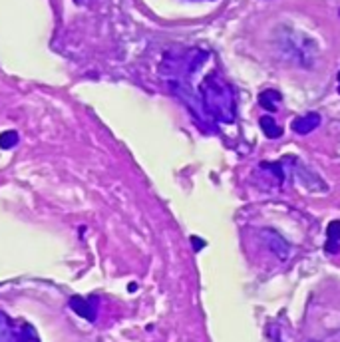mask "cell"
Returning a JSON list of instances; mask_svg holds the SVG:
<instances>
[{"instance_id": "6da1fadb", "label": "cell", "mask_w": 340, "mask_h": 342, "mask_svg": "<svg viewBox=\"0 0 340 342\" xmlns=\"http://www.w3.org/2000/svg\"><path fill=\"white\" fill-rule=\"evenodd\" d=\"M199 100L201 112L211 120L231 123L235 120V96L229 82L219 72H209L199 84Z\"/></svg>"}, {"instance_id": "7a4b0ae2", "label": "cell", "mask_w": 340, "mask_h": 342, "mask_svg": "<svg viewBox=\"0 0 340 342\" xmlns=\"http://www.w3.org/2000/svg\"><path fill=\"white\" fill-rule=\"evenodd\" d=\"M265 239H267L271 251H272L274 255H277V256H281V259L285 261L287 256H289V245H287V241L281 239L277 233H265Z\"/></svg>"}, {"instance_id": "3957f363", "label": "cell", "mask_w": 340, "mask_h": 342, "mask_svg": "<svg viewBox=\"0 0 340 342\" xmlns=\"http://www.w3.org/2000/svg\"><path fill=\"white\" fill-rule=\"evenodd\" d=\"M318 123H321V116H318V114H308V116H305V118L294 120L292 127H294L296 134H308V132L314 130Z\"/></svg>"}, {"instance_id": "277c9868", "label": "cell", "mask_w": 340, "mask_h": 342, "mask_svg": "<svg viewBox=\"0 0 340 342\" xmlns=\"http://www.w3.org/2000/svg\"><path fill=\"white\" fill-rule=\"evenodd\" d=\"M281 102V94L274 92V90H265L261 96H259V103L263 108H267L269 112H274L277 110V103Z\"/></svg>"}, {"instance_id": "5b68a950", "label": "cell", "mask_w": 340, "mask_h": 342, "mask_svg": "<svg viewBox=\"0 0 340 342\" xmlns=\"http://www.w3.org/2000/svg\"><path fill=\"white\" fill-rule=\"evenodd\" d=\"M261 130L265 132V136L267 137H279L281 134H283V130H281V127L277 125V123H274V120L272 118H269V116H265V118H261Z\"/></svg>"}, {"instance_id": "8992f818", "label": "cell", "mask_w": 340, "mask_h": 342, "mask_svg": "<svg viewBox=\"0 0 340 342\" xmlns=\"http://www.w3.org/2000/svg\"><path fill=\"white\" fill-rule=\"evenodd\" d=\"M16 143H18V134H16V132L8 130V132L0 134V147H2V149H10V147H14Z\"/></svg>"}, {"instance_id": "52a82bcc", "label": "cell", "mask_w": 340, "mask_h": 342, "mask_svg": "<svg viewBox=\"0 0 340 342\" xmlns=\"http://www.w3.org/2000/svg\"><path fill=\"white\" fill-rule=\"evenodd\" d=\"M338 82H340V74H338Z\"/></svg>"}]
</instances>
